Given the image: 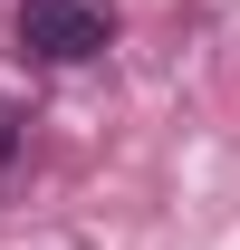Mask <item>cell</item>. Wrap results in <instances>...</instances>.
Wrapping results in <instances>:
<instances>
[{
	"mask_svg": "<svg viewBox=\"0 0 240 250\" xmlns=\"http://www.w3.org/2000/svg\"><path fill=\"white\" fill-rule=\"evenodd\" d=\"M116 39V0H20V48H39L48 67H77Z\"/></svg>",
	"mask_w": 240,
	"mask_h": 250,
	"instance_id": "cell-1",
	"label": "cell"
},
{
	"mask_svg": "<svg viewBox=\"0 0 240 250\" xmlns=\"http://www.w3.org/2000/svg\"><path fill=\"white\" fill-rule=\"evenodd\" d=\"M20 154V106H10V96H0V164Z\"/></svg>",
	"mask_w": 240,
	"mask_h": 250,
	"instance_id": "cell-2",
	"label": "cell"
}]
</instances>
